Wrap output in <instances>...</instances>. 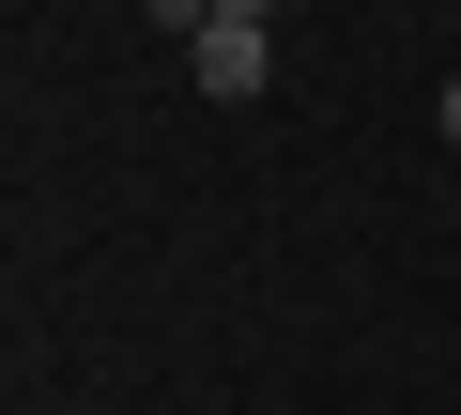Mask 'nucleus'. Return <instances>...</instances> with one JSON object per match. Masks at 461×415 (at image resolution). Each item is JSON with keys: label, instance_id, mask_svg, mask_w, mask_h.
<instances>
[{"label": "nucleus", "instance_id": "4", "mask_svg": "<svg viewBox=\"0 0 461 415\" xmlns=\"http://www.w3.org/2000/svg\"><path fill=\"white\" fill-rule=\"evenodd\" d=\"M446 139H461V77H446Z\"/></svg>", "mask_w": 461, "mask_h": 415}, {"label": "nucleus", "instance_id": "1", "mask_svg": "<svg viewBox=\"0 0 461 415\" xmlns=\"http://www.w3.org/2000/svg\"><path fill=\"white\" fill-rule=\"evenodd\" d=\"M185 62H200V93H230V108H247V93H262V62H277V47H262V32H247V16H200V32H185Z\"/></svg>", "mask_w": 461, "mask_h": 415}, {"label": "nucleus", "instance_id": "2", "mask_svg": "<svg viewBox=\"0 0 461 415\" xmlns=\"http://www.w3.org/2000/svg\"><path fill=\"white\" fill-rule=\"evenodd\" d=\"M200 16H247V32H262V16H277V0H200Z\"/></svg>", "mask_w": 461, "mask_h": 415}, {"label": "nucleus", "instance_id": "3", "mask_svg": "<svg viewBox=\"0 0 461 415\" xmlns=\"http://www.w3.org/2000/svg\"><path fill=\"white\" fill-rule=\"evenodd\" d=\"M154 16H169V32H200V0H154Z\"/></svg>", "mask_w": 461, "mask_h": 415}]
</instances>
